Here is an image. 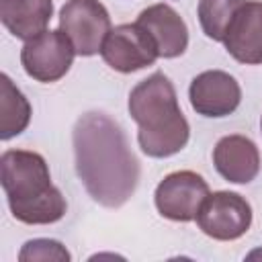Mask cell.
Here are the masks:
<instances>
[{
    "label": "cell",
    "instance_id": "cell-1",
    "mask_svg": "<svg viewBox=\"0 0 262 262\" xmlns=\"http://www.w3.org/2000/svg\"><path fill=\"white\" fill-rule=\"evenodd\" d=\"M76 172L86 192L102 207L125 205L139 182V162L127 135L106 113H84L72 131Z\"/></svg>",
    "mask_w": 262,
    "mask_h": 262
},
{
    "label": "cell",
    "instance_id": "cell-2",
    "mask_svg": "<svg viewBox=\"0 0 262 262\" xmlns=\"http://www.w3.org/2000/svg\"><path fill=\"white\" fill-rule=\"evenodd\" d=\"M129 115L137 123V141L149 158H170L186 147L190 125L178 106L176 90L168 76L156 72L141 80L129 94Z\"/></svg>",
    "mask_w": 262,
    "mask_h": 262
},
{
    "label": "cell",
    "instance_id": "cell-3",
    "mask_svg": "<svg viewBox=\"0 0 262 262\" xmlns=\"http://www.w3.org/2000/svg\"><path fill=\"white\" fill-rule=\"evenodd\" d=\"M0 180L16 221L27 225H49L59 221L68 203L51 174L45 158L29 149H6L0 156Z\"/></svg>",
    "mask_w": 262,
    "mask_h": 262
},
{
    "label": "cell",
    "instance_id": "cell-4",
    "mask_svg": "<svg viewBox=\"0 0 262 262\" xmlns=\"http://www.w3.org/2000/svg\"><path fill=\"white\" fill-rule=\"evenodd\" d=\"M59 29L82 57L100 53L111 33V16L98 0H68L59 10Z\"/></svg>",
    "mask_w": 262,
    "mask_h": 262
},
{
    "label": "cell",
    "instance_id": "cell-5",
    "mask_svg": "<svg viewBox=\"0 0 262 262\" xmlns=\"http://www.w3.org/2000/svg\"><path fill=\"white\" fill-rule=\"evenodd\" d=\"M74 55L78 53L61 29L43 31L37 37L25 41L20 49V63L27 76L37 82L51 84L70 72Z\"/></svg>",
    "mask_w": 262,
    "mask_h": 262
},
{
    "label": "cell",
    "instance_id": "cell-6",
    "mask_svg": "<svg viewBox=\"0 0 262 262\" xmlns=\"http://www.w3.org/2000/svg\"><path fill=\"white\" fill-rule=\"evenodd\" d=\"M199 229L219 242H231L242 237L252 225L250 203L231 190L209 192L196 213Z\"/></svg>",
    "mask_w": 262,
    "mask_h": 262
},
{
    "label": "cell",
    "instance_id": "cell-7",
    "mask_svg": "<svg viewBox=\"0 0 262 262\" xmlns=\"http://www.w3.org/2000/svg\"><path fill=\"white\" fill-rule=\"evenodd\" d=\"M207 196V180L192 170H178L164 176V180H160L154 192L158 213L170 221L180 223L196 219V213Z\"/></svg>",
    "mask_w": 262,
    "mask_h": 262
},
{
    "label": "cell",
    "instance_id": "cell-8",
    "mask_svg": "<svg viewBox=\"0 0 262 262\" xmlns=\"http://www.w3.org/2000/svg\"><path fill=\"white\" fill-rule=\"evenodd\" d=\"M100 55L108 68L121 74H131L154 66L160 57L151 35L137 23H127L111 29L100 47Z\"/></svg>",
    "mask_w": 262,
    "mask_h": 262
},
{
    "label": "cell",
    "instance_id": "cell-9",
    "mask_svg": "<svg viewBox=\"0 0 262 262\" xmlns=\"http://www.w3.org/2000/svg\"><path fill=\"white\" fill-rule=\"evenodd\" d=\"M188 98L196 115L219 119L231 115L239 106L242 88L231 74L223 70H207L192 78Z\"/></svg>",
    "mask_w": 262,
    "mask_h": 262
},
{
    "label": "cell",
    "instance_id": "cell-10",
    "mask_svg": "<svg viewBox=\"0 0 262 262\" xmlns=\"http://www.w3.org/2000/svg\"><path fill=\"white\" fill-rule=\"evenodd\" d=\"M227 53L246 66L262 63V2L246 0L233 14L221 41Z\"/></svg>",
    "mask_w": 262,
    "mask_h": 262
},
{
    "label": "cell",
    "instance_id": "cell-11",
    "mask_svg": "<svg viewBox=\"0 0 262 262\" xmlns=\"http://www.w3.org/2000/svg\"><path fill=\"white\" fill-rule=\"evenodd\" d=\"M135 23L151 35L160 57L170 59V57H178L186 51L188 27L172 6L164 4V2L151 4L139 12Z\"/></svg>",
    "mask_w": 262,
    "mask_h": 262
},
{
    "label": "cell",
    "instance_id": "cell-12",
    "mask_svg": "<svg viewBox=\"0 0 262 262\" xmlns=\"http://www.w3.org/2000/svg\"><path fill=\"white\" fill-rule=\"evenodd\" d=\"M215 170L233 184H248L260 172V151L246 135H225L213 147Z\"/></svg>",
    "mask_w": 262,
    "mask_h": 262
},
{
    "label": "cell",
    "instance_id": "cell-13",
    "mask_svg": "<svg viewBox=\"0 0 262 262\" xmlns=\"http://www.w3.org/2000/svg\"><path fill=\"white\" fill-rule=\"evenodd\" d=\"M53 0H0V20L16 39L29 41L47 31Z\"/></svg>",
    "mask_w": 262,
    "mask_h": 262
},
{
    "label": "cell",
    "instance_id": "cell-14",
    "mask_svg": "<svg viewBox=\"0 0 262 262\" xmlns=\"http://www.w3.org/2000/svg\"><path fill=\"white\" fill-rule=\"evenodd\" d=\"M31 121V104L27 96L12 84V80L0 76V139L8 141L20 135Z\"/></svg>",
    "mask_w": 262,
    "mask_h": 262
},
{
    "label": "cell",
    "instance_id": "cell-15",
    "mask_svg": "<svg viewBox=\"0 0 262 262\" xmlns=\"http://www.w3.org/2000/svg\"><path fill=\"white\" fill-rule=\"evenodd\" d=\"M246 0H199L196 16L203 33L213 41H223L225 31Z\"/></svg>",
    "mask_w": 262,
    "mask_h": 262
},
{
    "label": "cell",
    "instance_id": "cell-16",
    "mask_svg": "<svg viewBox=\"0 0 262 262\" xmlns=\"http://www.w3.org/2000/svg\"><path fill=\"white\" fill-rule=\"evenodd\" d=\"M18 260L20 262H33V260H55V262H68L72 260V254L66 250V246L57 239H47V237H37V239H29L20 252H18Z\"/></svg>",
    "mask_w": 262,
    "mask_h": 262
},
{
    "label": "cell",
    "instance_id": "cell-17",
    "mask_svg": "<svg viewBox=\"0 0 262 262\" xmlns=\"http://www.w3.org/2000/svg\"><path fill=\"white\" fill-rule=\"evenodd\" d=\"M260 127H262V121H260Z\"/></svg>",
    "mask_w": 262,
    "mask_h": 262
}]
</instances>
